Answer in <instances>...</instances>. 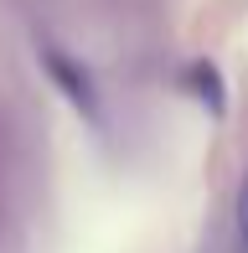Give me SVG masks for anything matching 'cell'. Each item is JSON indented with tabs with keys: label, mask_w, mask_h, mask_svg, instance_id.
Returning <instances> with one entry per match:
<instances>
[{
	"label": "cell",
	"mask_w": 248,
	"mask_h": 253,
	"mask_svg": "<svg viewBox=\"0 0 248 253\" xmlns=\"http://www.w3.org/2000/svg\"><path fill=\"white\" fill-rule=\"evenodd\" d=\"M233 238H238V253H248V170H243L238 202H233Z\"/></svg>",
	"instance_id": "cell-1"
}]
</instances>
